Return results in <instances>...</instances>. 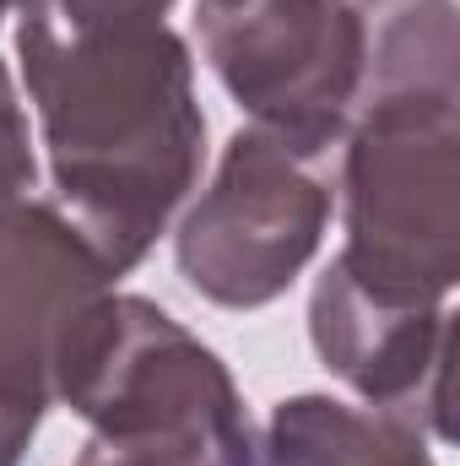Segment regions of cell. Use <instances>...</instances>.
Returning <instances> with one entry per match:
<instances>
[{
	"instance_id": "10",
	"label": "cell",
	"mask_w": 460,
	"mask_h": 466,
	"mask_svg": "<svg viewBox=\"0 0 460 466\" xmlns=\"http://www.w3.org/2000/svg\"><path fill=\"white\" fill-rule=\"evenodd\" d=\"M38 418H44V407L0 396V466L22 461V451H27V445H33V434H38Z\"/></svg>"
},
{
	"instance_id": "6",
	"label": "cell",
	"mask_w": 460,
	"mask_h": 466,
	"mask_svg": "<svg viewBox=\"0 0 460 466\" xmlns=\"http://www.w3.org/2000/svg\"><path fill=\"white\" fill-rule=\"evenodd\" d=\"M104 288L115 277L71 218L38 201L0 212V396L55 407L49 363L60 331Z\"/></svg>"
},
{
	"instance_id": "2",
	"label": "cell",
	"mask_w": 460,
	"mask_h": 466,
	"mask_svg": "<svg viewBox=\"0 0 460 466\" xmlns=\"http://www.w3.org/2000/svg\"><path fill=\"white\" fill-rule=\"evenodd\" d=\"M460 87L357 98L342 136L346 244L331 260L379 304L439 309L460 271Z\"/></svg>"
},
{
	"instance_id": "8",
	"label": "cell",
	"mask_w": 460,
	"mask_h": 466,
	"mask_svg": "<svg viewBox=\"0 0 460 466\" xmlns=\"http://www.w3.org/2000/svg\"><path fill=\"white\" fill-rule=\"evenodd\" d=\"M238 440H206V434H93V445L82 451L76 466H228Z\"/></svg>"
},
{
	"instance_id": "4",
	"label": "cell",
	"mask_w": 460,
	"mask_h": 466,
	"mask_svg": "<svg viewBox=\"0 0 460 466\" xmlns=\"http://www.w3.org/2000/svg\"><path fill=\"white\" fill-rule=\"evenodd\" d=\"M195 27L249 125L320 152L342 147L363 76L352 0H195Z\"/></svg>"
},
{
	"instance_id": "1",
	"label": "cell",
	"mask_w": 460,
	"mask_h": 466,
	"mask_svg": "<svg viewBox=\"0 0 460 466\" xmlns=\"http://www.w3.org/2000/svg\"><path fill=\"white\" fill-rule=\"evenodd\" d=\"M16 55L71 223L109 277H125L185 207L206 157L190 49L157 16L33 5Z\"/></svg>"
},
{
	"instance_id": "7",
	"label": "cell",
	"mask_w": 460,
	"mask_h": 466,
	"mask_svg": "<svg viewBox=\"0 0 460 466\" xmlns=\"http://www.w3.org/2000/svg\"><path fill=\"white\" fill-rule=\"evenodd\" d=\"M260 466H434L423 423L395 407L293 396L255 440Z\"/></svg>"
},
{
	"instance_id": "5",
	"label": "cell",
	"mask_w": 460,
	"mask_h": 466,
	"mask_svg": "<svg viewBox=\"0 0 460 466\" xmlns=\"http://www.w3.org/2000/svg\"><path fill=\"white\" fill-rule=\"evenodd\" d=\"M309 337L331 374L368 401L395 407L412 423H423L428 440H445V385H450V309H406L379 304L363 288H352L336 266L315 282L309 304Z\"/></svg>"
},
{
	"instance_id": "9",
	"label": "cell",
	"mask_w": 460,
	"mask_h": 466,
	"mask_svg": "<svg viewBox=\"0 0 460 466\" xmlns=\"http://www.w3.org/2000/svg\"><path fill=\"white\" fill-rule=\"evenodd\" d=\"M33 179H38V163H33L27 115H22V98H16L11 71L0 66V212L22 207L27 190H33Z\"/></svg>"
},
{
	"instance_id": "3",
	"label": "cell",
	"mask_w": 460,
	"mask_h": 466,
	"mask_svg": "<svg viewBox=\"0 0 460 466\" xmlns=\"http://www.w3.org/2000/svg\"><path fill=\"white\" fill-rule=\"evenodd\" d=\"M325 163L331 152L276 130H233L212 185L174 238L185 282L223 309H260L282 299L315 260L336 212V179Z\"/></svg>"
},
{
	"instance_id": "11",
	"label": "cell",
	"mask_w": 460,
	"mask_h": 466,
	"mask_svg": "<svg viewBox=\"0 0 460 466\" xmlns=\"http://www.w3.org/2000/svg\"><path fill=\"white\" fill-rule=\"evenodd\" d=\"M228 466H260V456H255V434H244V440H238V445H233Z\"/></svg>"
}]
</instances>
